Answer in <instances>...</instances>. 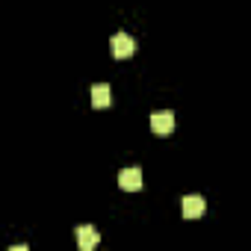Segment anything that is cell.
I'll use <instances>...</instances> for the list:
<instances>
[{
    "instance_id": "5",
    "label": "cell",
    "mask_w": 251,
    "mask_h": 251,
    "mask_svg": "<svg viewBox=\"0 0 251 251\" xmlns=\"http://www.w3.org/2000/svg\"><path fill=\"white\" fill-rule=\"evenodd\" d=\"M98 242H100V236H98V230H95L92 225H80V227H77V245H80L83 251H92Z\"/></svg>"
},
{
    "instance_id": "1",
    "label": "cell",
    "mask_w": 251,
    "mask_h": 251,
    "mask_svg": "<svg viewBox=\"0 0 251 251\" xmlns=\"http://www.w3.org/2000/svg\"><path fill=\"white\" fill-rule=\"evenodd\" d=\"M136 53V39L127 36V33H115L112 36V56L115 59H124V56H133Z\"/></svg>"
},
{
    "instance_id": "2",
    "label": "cell",
    "mask_w": 251,
    "mask_h": 251,
    "mask_svg": "<svg viewBox=\"0 0 251 251\" xmlns=\"http://www.w3.org/2000/svg\"><path fill=\"white\" fill-rule=\"evenodd\" d=\"M118 186L124 189V192H139L142 189V169H124L121 175H118Z\"/></svg>"
},
{
    "instance_id": "6",
    "label": "cell",
    "mask_w": 251,
    "mask_h": 251,
    "mask_svg": "<svg viewBox=\"0 0 251 251\" xmlns=\"http://www.w3.org/2000/svg\"><path fill=\"white\" fill-rule=\"evenodd\" d=\"M109 103H112L109 86H106V83H95V86H92V106H95V109H103V106H109Z\"/></svg>"
},
{
    "instance_id": "4",
    "label": "cell",
    "mask_w": 251,
    "mask_h": 251,
    "mask_svg": "<svg viewBox=\"0 0 251 251\" xmlns=\"http://www.w3.org/2000/svg\"><path fill=\"white\" fill-rule=\"evenodd\" d=\"M151 130L157 136H169L175 130V115L172 112H154L151 115Z\"/></svg>"
},
{
    "instance_id": "3",
    "label": "cell",
    "mask_w": 251,
    "mask_h": 251,
    "mask_svg": "<svg viewBox=\"0 0 251 251\" xmlns=\"http://www.w3.org/2000/svg\"><path fill=\"white\" fill-rule=\"evenodd\" d=\"M204 210H207V204H204L201 195H186V198L180 201V213H183V219H198V216H204Z\"/></svg>"
}]
</instances>
